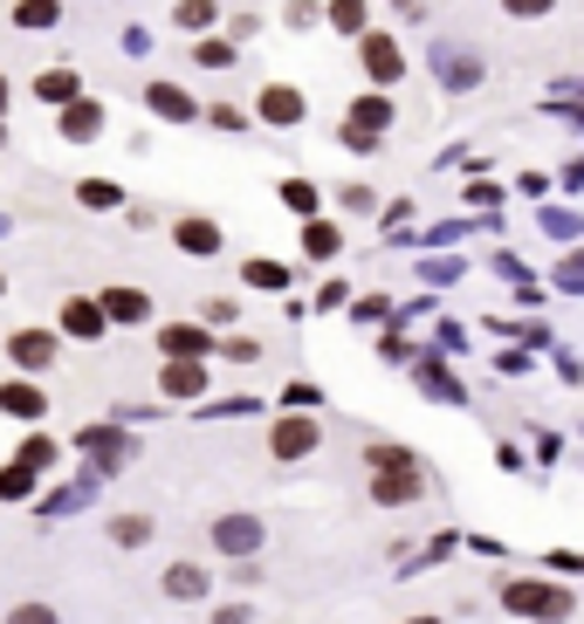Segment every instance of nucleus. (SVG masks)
<instances>
[{
    "label": "nucleus",
    "mask_w": 584,
    "mask_h": 624,
    "mask_svg": "<svg viewBox=\"0 0 584 624\" xmlns=\"http://www.w3.org/2000/svg\"><path fill=\"white\" fill-rule=\"evenodd\" d=\"M165 363H214V330L207 323H159L151 330Z\"/></svg>",
    "instance_id": "nucleus-8"
},
{
    "label": "nucleus",
    "mask_w": 584,
    "mask_h": 624,
    "mask_svg": "<svg viewBox=\"0 0 584 624\" xmlns=\"http://www.w3.org/2000/svg\"><path fill=\"white\" fill-rule=\"evenodd\" d=\"M227 583H241V590H255V583H262V556H248V563H234V577H227Z\"/></svg>",
    "instance_id": "nucleus-48"
},
{
    "label": "nucleus",
    "mask_w": 584,
    "mask_h": 624,
    "mask_svg": "<svg viewBox=\"0 0 584 624\" xmlns=\"http://www.w3.org/2000/svg\"><path fill=\"white\" fill-rule=\"evenodd\" d=\"M358 69H365V83H371V90H386V96H392V90L405 83V48H399V35L371 21V28L358 35Z\"/></svg>",
    "instance_id": "nucleus-2"
},
{
    "label": "nucleus",
    "mask_w": 584,
    "mask_h": 624,
    "mask_svg": "<svg viewBox=\"0 0 584 624\" xmlns=\"http://www.w3.org/2000/svg\"><path fill=\"white\" fill-rule=\"evenodd\" d=\"M214 357H227V363H262V336H227V344H214Z\"/></svg>",
    "instance_id": "nucleus-35"
},
{
    "label": "nucleus",
    "mask_w": 584,
    "mask_h": 624,
    "mask_svg": "<svg viewBox=\"0 0 584 624\" xmlns=\"http://www.w3.org/2000/svg\"><path fill=\"white\" fill-rule=\"evenodd\" d=\"M96 309H104L111 330H145L159 302H151L145 289H131V281H111V289H96Z\"/></svg>",
    "instance_id": "nucleus-11"
},
{
    "label": "nucleus",
    "mask_w": 584,
    "mask_h": 624,
    "mask_svg": "<svg viewBox=\"0 0 584 624\" xmlns=\"http://www.w3.org/2000/svg\"><path fill=\"white\" fill-rule=\"evenodd\" d=\"M8 103H14V83H8V76H0V117H8Z\"/></svg>",
    "instance_id": "nucleus-56"
},
{
    "label": "nucleus",
    "mask_w": 584,
    "mask_h": 624,
    "mask_svg": "<svg viewBox=\"0 0 584 624\" xmlns=\"http://www.w3.org/2000/svg\"><path fill=\"white\" fill-rule=\"evenodd\" d=\"M241 281H248V289H262V296H283L289 289V268L283 262H241Z\"/></svg>",
    "instance_id": "nucleus-30"
},
{
    "label": "nucleus",
    "mask_w": 584,
    "mask_h": 624,
    "mask_svg": "<svg viewBox=\"0 0 584 624\" xmlns=\"http://www.w3.org/2000/svg\"><path fill=\"white\" fill-rule=\"evenodd\" d=\"M495 371H502V378H523V371H529V350H502Z\"/></svg>",
    "instance_id": "nucleus-49"
},
{
    "label": "nucleus",
    "mask_w": 584,
    "mask_h": 624,
    "mask_svg": "<svg viewBox=\"0 0 584 624\" xmlns=\"http://www.w3.org/2000/svg\"><path fill=\"white\" fill-rule=\"evenodd\" d=\"M76 206L83 213H124V186L117 178H76Z\"/></svg>",
    "instance_id": "nucleus-25"
},
{
    "label": "nucleus",
    "mask_w": 584,
    "mask_h": 624,
    "mask_svg": "<svg viewBox=\"0 0 584 624\" xmlns=\"http://www.w3.org/2000/svg\"><path fill=\"white\" fill-rule=\"evenodd\" d=\"M337 151H351V159H371V151H386V145L365 138V131H351V124H337Z\"/></svg>",
    "instance_id": "nucleus-41"
},
{
    "label": "nucleus",
    "mask_w": 584,
    "mask_h": 624,
    "mask_svg": "<svg viewBox=\"0 0 584 624\" xmlns=\"http://www.w3.org/2000/svg\"><path fill=\"white\" fill-rule=\"evenodd\" d=\"M502 611L529 617V624H571L577 617V590L571 583H543V577H509L502 583Z\"/></svg>",
    "instance_id": "nucleus-1"
},
{
    "label": "nucleus",
    "mask_w": 584,
    "mask_h": 624,
    "mask_svg": "<svg viewBox=\"0 0 584 624\" xmlns=\"http://www.w3.org/2000/svg\"><path fill=\"white\" fill-rule=\"evenodd\" d=\"M124 56H151V35L145 28H124Z\"/></svg>",
    "instance_id": "nucleus-53"
},
{
    "label": "nucleus",
    "mask_w": 584,
    "mask_h": 624,
    "mask_svg": "<svg viewBox=\"0 0 584 624\" xmlns=\"http://www.w3.org/2000/svg\"><path fill=\"white\" fill-rule=\"evenodd\" d=\"M207 542H214V556H227V563H248V556H262L268 529H262V515H248V508H227V515H214Z\"/></svg>",
    "instance_id": "nucleus-3"
},
{
    "label": "nucleus",
    "mask_w": 584,
    "mask_h": 624,
    "mask_svg": "<svg viewBox=\"0 0 584 624\" xmlns=\"http://www.w3.org/2000/svg\"><path fill=\"white\" fill-rule=\"evenodd\" d=\"M8 363L14 378H42L62 363V336L56 330H8Z\"/></svg>",
    "instance_id": "nucleus-7"
},
{
    "label": "nucleus",
    "mask_w": 584,
    "mask_h": 624,
    "mask_svg": "<svg viewBox=\"0 0 584 624\" xmlns=\"http://www.w3.org/2000/svg\"><path fill=\"white\" fill-rule=\"evenodd\" d=\"M172 247H180L186 262H220L227 233H220V220H207V213H180V220H172Z\"/></svg>",
    "instance_id": "nucleus-12"
},
{
    "label": "nucleus",
    "mask_w": 584,
    "mask_h": 624,
    "mask_svg": "<svg viewBox=\"0 0 584 624\" xmlns=\"http://www.w3.org/2000/svg\"><path fill=\"white\" fill-rule=\"evenodd\" d=\"M317 447H323V419H317V412H283V419L268 426V460H275V466L310 460Z\"/></svg>",
    "instance_id": "nucleus-4"
},
{
    "label": "nucleus",
    "mask_w": 584,
    "mask_h": 624,
    "mask_svg": "<svg viewBox=\"0 0 584 624\" xmlns=\"http://www.w3.org/2000/svg\"><path fill=\"white\" fill-rule=\"evenodd\" d=\"M8 21L21 35H48V28H62V0H14Z\"/></svg>",
    "instance_id": "nucleus-24"
},
{
    "label": "nucleus",
    "mask_w": 584,
    "mask_h": 624,
    "mask_svg": "<svg viewBox=\"0 0 584 624\" xmlns=\"http://www.w3.org/2000/svg\"><path fill=\"white\" fill-rule=\"evenodd\" d=\"M283 412H317V384H289V392H283Z\"/></svg>",
    "instance_id": "nucleus-44"
},
{
    "label": "nucleus",
    "mask_w": 584,
    "mask_h": 624,
    "mask_svg": "<svg viewBox=\"0 0 584 624\" xmlns=\"http://www.w3.org/2000/svg\"><path fill=\"white\" fill-rule=\"evenodd\" d=\"M543 227L557 233V241H571V233H577V213H564V206H550V213H543Z\"/></svg>",
    "instance_id": "nucleus-46"
},
{
    "label": "nucleus",
    "mask_w": 584,
    "mask_h": 624,
    "mask_svg": "<svg viewBox=\"0 0 584 624\" xmlns=\"http://www.w3.org/2000/svg\"><path fill=\"white\" fill-rule=\"evenodd\" d=\"M557 289H564V296L584 289V262H577V254H564V262H557Z\"/></svg>",
    "instance_id": "nucleus-43"
},
{
    "label": "nucleus",
    "mask_w": 584,
    "mask_h": 624,
    "mask_svg": "<svg viewBox=\"0 0 584 624\" xmlns=\"http://www.w3.org/2000/svg\"><path fill=\"white\" fill-rule=\"evenodd\" d=\"M0 296H8V275H0Z\"/></svg>",
    "instance_id": "nucleus-59"
},
{
    "label": "nucleus",
    "mask_w": 584,
    "mask_h": 624,
    "mask_svg": "<svg viewBox=\"0 0 584 624\" xmlns=\"http://www.w3.org/2000/svg\"><path fill=\"white\" fill-rule=\"evenodd\" d=\"M405 466H426L413 447H392V439H378V447H365V474H405Z\"/></svg>",
    "instance_id": "nucleus-28"
},
{
    "label": "nucleus",
    "mask_w": 584,
    "mask_h": 624,
    "mask_svg": "<svg viewBox=\"0 0 584 624\" xmlns=\"http://www.w3.org/2000/svg\"><path fill=\"white\" fill-rule=\"evenodd\" d=\"M28 96H35V103H48V111H62V103L83 96V76H76L69 62H56V69H42L35 83H28Z\"/></svg>",
    "instance_id": "nucleus-22"
},
{
    "label": "nucleus",
    "mask_w": 584,
    "mask_h": 624,
    "mask_svg": "<svg viewBox=\"0 0 584 624\" xmlns=\"http://www.w3.org/2000/svg\"><path fill=\"white\" fill-rule=\"evenodd\" d=\"M275 199H283V206H289V213H296V227L323 213V186H317V178H296V172L283 178V186H275Z\"/></svg>",
    "instance_id": "nucleus-23"
},
{
    "label": "nucleus",
    "mask_w": 584,
    "mask_h": 624,
    "mask_svg": "<svg viewBox=\"0 0 584 624\" xmlns=\"http://www.w3.org/2000/svg\"><path fill=\"white\" fill-rule=\"evenodd\" d=\"M56 138L62 145H96V138H104V103H96L90 90L76 103H62V111H56Z\"/></svg>",
    "instance_id": "nucleus-15"
},
{
    "label": "nucleus",
    "mask_w": 584,
    "mask_h": 624,
    "mask_svg": "<svg viewBox=\"0 0 584 624\" xmlns=\"http://www.w3.org/2000/svg\"><path fill=\"white\" fill-rule=\"evenodd\" d=\"M193 62L199 69H234V42H227V35H199L193 42Z\"/></svg>",
    "instance_id": "nucleus-32"
},
{
    "label": "nucleus",
    "mask_w": 584,
    "mask_h": 624,
    "mask_svg": "<svg viewBox=\"0 0 584 624\" xmlns=\"http://www.w3.org/2000/svg\"><path fill=\"white\" fill-rule=\"evenodd\" d=\"M502 14L509 21H543V14H557V0H502Z\"/></svg>",
    "instance_id": "nucleus-42"
},
{
    "label": "nucleus",
    "mask_w": 584,
    "mask_h": 624,
    "mask_svg": "<svg viewBox=\"0 0 584 624\" xmlns=\"http://www.w3.org/2000/svg\"><path fill=\"white\" fill-rule=\"evenodd\" d=\"M214 624H255V604H220Z\"/></svg>",
    "instance_id": "nucleus-50"
},
{
    "label": "nucleus",
    "mask_w": 584,
    "mask_h": 624,
    "mask_svg": "<svg viewBox=\"0 0 584 624\" xmlns=\"http://www.w3.org/2000/svg\"><path fill=\"white\" fill-rule=\"evenodd\" d=\"M124 220H131L138 233H151V227H159V213H151V206H124Z\"/></svg>",
    "instance_id": "nucleus-54"
},
{
    "label": "nucleus",
    "mask_w": 584,
    "mask_h": 624,
    "mask_svg": "<svg viewBox=\"0 0 584 624\" xmlns=\"http://www.w3.org/2000/svg\"><path fill=\"white\" fill-rule=\"evenodd\" d=\"M214 124V131H255V124H248V111H234V103H214V111H199Z\"/></svg>",
    "instance_id": "nucleus-40"
},
{
    "label": "nucleus",
    "mask_w": 584,
    "mask_h": 624,
    "mask_svg": "<svg viewBox=\"0 0 584 624\" xmlns=\"http://www.w3.org/2000/svg\"><path fill=\"white\" fill-rule=\"evenodd\" d=\"M255 35H262L255 14H234V21H227V42H255Z\"/></svg>",
    "instance_id": "nucleus-47"
},
{
    "label": "nucleus",
    "mask_w": 584,
    "mask_h": 624,
    "mask_svg": "<svg viewBox=\"0 0 584 624\" xmlns=\"http://www.w3.org/2000/svg\"><path fill=\"white\" fill-rule=\"evenodd\" d=\"M214 21H220V0H180V8H172V28H186L193 42L207 35Z\"/></svg>",
    "instance_id": "nucleus-29"
},
{
    "label": "nucleus",
    "mask_w": 584,
    "mask_h": 624,
    "mask_svg": "<svg viewBox=\"0 0 584 624\" xmlns=\"http://www.w3.org/2000/svg\"><path fill=\"white\" fill-rule=\"evenodd\" d=\"M234 316H241V302H234V296H207V302H199V316H193V323H207V330H227Z\"/></svg>",
    "instance_id": "nucleus-34"
},
{
    "label": "nucleus",
    "mask_w": 584,
    "mask_h": 624,
    "mask_svg": "<svg viewBox=\"0 0 584 624\" xmlns=\"http://www.w3.org/2000/svg\"><path fill=\"white\" fill-rule=\"evenodd\" d=\"M14 466H28L35 481H48V474H56V466H62V439H48L42 426H28V439H21V447H14Z\"/></svg>",
    "instance_id": "nucleus-21"
},
{
    "label": "nucleus",
    "mask_w": 584,
    "mask_h": 624,
    "mask_svg": "<svg viewBox=\"0 0 584 624\" xmlns=\"http://www.w3.org/2000/svg\"><path fill=\"white\" fill-rule=\"evenodd\" d=\"M0 151H8V117H0Z\"/></svg>",
    "instance_id": "nucleus-58"
},
{
    "label": "nucleus",
    "mask_w": 584,
    "mask_h": 624,
    "mask_svg": "<svg viewBox=\"0 0 584 624\" xmlns=\"http://www.w3.org/2000/svg\"><path fill=\"white\" fill-rule=\"evenodd\" d=\"M337 206H344V213H371L378 193L365 186V178H344V186H337Z\"/></svg>",
    "instance_id": "nucleus-36"
},
{
    "label": "nucleus",
    "mask_w": 584,
    "mask_h": 624,
    "mask_svg": "<svg viewBox=\"0 0 584 624\" xmlns=\"http://www.w3.org/2000/svg\"><path fill=\"white\" fill-rule=\"evenodd\" d=\"M317 21H323V8H317V0H289V8H283V28H296V35H310Z\"/></svg>",
    "instance_id": "nucleus-38"
},
{
    "label": "nucleus",
    "mask_w": 584,
    "mask_h": 624,
    "mask_svg": "<svg viewBox=\"0 0 584 624\" xmlns=\"http://www.w3.org/2000/svg\"><path fill=\"white\" fill-rule=\"evenodd\" d=\"M371 508H413L426 494V466H405V474H365Z\"/></svg>",
    "instance_id": "nucleus-17"
},
{
    "label": "nucleus",
    "mask_w": 584,
    "mask_h": 624,
    "mask_svg": "<svg viewBox=\"0 0 584 624\" xmlns=\"http://www.w3.org/2000/svg\"><path fill=\"white\" fill-rule=\"evenodd\" d=\"M557 186H564V193H584V159H571V165H564V178H557Z\"/></svg>",
    "instance_id": "nucleus-55"
},
{
    "label": "nucleus",
    "mask_w": 584,
    "mask_h": 624,
    "mask_svg": "<svg viewBox=\"0 0 584 624\" xmlns=\"http://www.w3.org/2000/svg\"><path fill=\"white\" fill-rule=\"evenodd\" d=\"M35 494H42V481L28 474V466H14V460L0 466V501H8V508H14V501H35Z\"/></svg>",
    "instance_id": "nucleus-31"
},
{
    "label": "nucleus",
    "mask_w": 584,
    "mask_h": 624,
    "mask_svg": "<svg viewBox=\"0 0 584 624\" xmlns=\"http://www.w3.org/2000/svg\"><path fill=\"white\" fill-rule=\"evenodd\" d=\"M248 124H262V131H296V124H310V90L262 83L255 90V117H248Z\"/></svg>",
    "instance_id": "nucleus-6"
},
{
    "label": "nucleus",
    "mask_w": 584,
    "mask_h": 624,
    "mask_svg": "<svg viewBox=\"0 0 584 624\" xmlns=\"http://www.w3.org/2000/svg\"><path fill=\"white\" fill-rule=\"evenodd\" d=\"M317 8H323V0H317Z\"/></svg>",
    "instance_id": "nucleus-60"
},
{
    "label": "nucleus",
    "mask_w": 584,
    "mask_h": 624,
    "mask_svg": "<svg viewBox=\"0 0 584 624\" xmlns=\"http://www.w3.org/2000/svg\"><path fill=\"white\" fill-rule=\"evenodd\" d=\"M151 535H159V522H151V515H138V508L111 515V542H117V550H145Z\"/></svg>",
    "instance_id": "nucleus-26"
},
{
    "label": "nucleus",
    "mask_w": 584,
    "mask_h": 624,
    "mask_svg": "<svg viewBox=\"0 0 584 624\" xmlns=\"http://www.w3.org/2000/svg\"><path fill=\"white\" fill-rule=\"evenodd\" d=\"M550 569H557V577H577L584 563H577V550H550Z\"/></svg>",
    "instance_id": "nucleus-51"
},
{
    "label": "nucleus",
    "mask_w": 584,
    "mask_h": 624,
    "mask_svg": "<svg viewBox=\"0 0 584 624\" xmlns=\"http://www.w3.org/2000/svg\"><path fill=\"white\" fill-rule=\"evenodd\" d=\"M461 275V262H454V254H440V262H426V281H454Z\"/></svg>",
    "instance_id": "nucleus-52"
},
{
    "label": "nucleus",
    "mask_w": 584,
    "mask_h": 624,
    "mask_svg": "<svg viewBox=\"0 0 584 624\" xmlns=\"http://www.w3.org/2000/svg\"><path fill=\"white\" fill-rule=\"evenodd\" d=\"M48 330H56L62 344H104V336H111L96 296H62V309H56V323H48Z\"/></svg>",
    "instance_id": "nucleus-9"
},
{
    "label": "nucleus",
    "mask_w": 584,
    "mask_h": 624,
    "mask_svg": "<svg viewBox=\"0 0 584 624\" xmlns=\"http://www.w3.org/2000/svg\"><path fill=\"white\" fill-rule=\"evenodd\" d=\"M138 96H145V111L159 117V124H199V96L186 83H172V76H151Z\"/></svg>",
    "instance_id": "nucleus-10"
},
{
    "label": "nucleus",
    "mask_w": 584,
    "mask_h": 624,
    "mask_svg": "<svg viewBox=\"0 0 584 624\" xmlns=\"http://www.w3.org/2000/svg\"><path fill=\"white\" fill-rule=\"evenodd\" d=\"M296 247L310 254V262H337V254H344V227L330 220V213H317V220L296 227Z\"/></svg>",
    "instance_id": "nucleus-20"
},
{
    "label": "nucleus",
    "mask_w": 584,
    "mask_h": 624,
    "mask_svg": "<svg viewBox=\"0 0 584 624\" xmlns=\"http://www.w3.org/2000/svg\"><path fill=\"white\" fill-rule=\"evenodd\" d=\"M344 302H351L344 281H323V289H317V316H330V309H344Z\"/></svg>",
    "instance_id": "nucleus-45"
},
{
    "label": "nucleus",
    "mask_w": 584,
    "mask_h": 624,
    "mask_svg": "<svg viewBox=\"0 0 584 624\" xmlns=\"http://www.w3.org/2000/svg\"><path fill=\"white\" fill-rule=\"evenodd\" d=\"M159 590L172 597V604H207V597H214V569H207V563H193V556H180V563H165Z\"/></svg>",
    "instance_id": "nucleus-16"
},
{
    "label": "nucleus",
    "mask_w": 584,
    "mask_h": 624,
    "mask_svg": "<svg viewBox=\"0 0 584 624\" xmlns=\"http://www.w3.org/2000/svg\"><path fill=\"white\" fill-rule=\"evenodd\" d=\"M323 21H330L337 35H351V42H358V35L371 28V8H365V0H323Z\"/></svg>",
    "instance_id": "nucleus-27"
},
{
    "label": "nucleus",
    "mask_w": 584,
    "mask_h": 624,
    "mask_svg": "<svg viewBox=\"0 0 584 624\" xmlns=\"http://www.w3.org/2000/svg\"><path fill=\"white\" fill-rule=\"evenodd\" d=\"M405 624H447V617H434V611H420V617H405Z\"/></svg>",
    "instance_id": "nucleus-57"
},
{
    "label": "nucleus",
    "mask_w": 584,
    "mask_h": 624,
    "mask_svg": "<svg viewBox=\"0 0 584 624\" xmlns=\"http://www.w3.org/2000/svg\"><path fill=\"white\" fill-rule=\"evenodd\" d=\"M434 76H440V90H481V56L461 42H434Z\"/></svg>",
    "instance_id": "nucleus-14"
},
{
    "label": "nucleus",
    "mask_w": 584,
    "mask_h": 624,
    "mask_svg": "<svg viewBox=\"0 0 584 624\" xmlns=\"http://www.w3.org/2000/svg\"><path fill=\"white\" fill-rule=\"evenodd\" d=\"M76 453H83L90 460V474H124V466H131L138 460V447H131V432H124V426H83V432H76Z\"/></svg>",
    "instance_id": "nucleus-5"
},
{
    "label": "nucleus",
    "mask_w": 584,
    "mask_h": 624,
    "mask_svg": "<svg viewBox=\"0 0 584 624\" xmlns=\"http://www.w3.org/2000/svg\"><path fill=\"white\" fill-rule=\"evenodd\" d=\"M413 378H420V384H426V392H434V398H447V405L461 398V384H454V378L440 371V357H420V371H413Z\"/></svg>",
    "instance_id": "nucleus-33"
},
{
    "label": "nucleus",
    "mask_w": 584,
    "mask_h": 624,
    "mask_svg": "<svg viewBox=\"0 0 584 624\" xmlns=\"http://www.w3.org/2000/svg\"><path fill=\"white\" fill-rule=\"evenodd\" d=\"M392 96L386 90H358V96H351L344 103V124H351V131H365V138H378V145H386V131H392Z\"/></svg>",
    "instance_id": "nucleus-18"
},
{
    "label": "nucleus",
    "mask_w": 584,
    "mask_h": 624,
    "mask_svg": "<svg viewBox=\"0 0 584 624\" xmlns=\"http://www.w3.org/2000/svg\"><path fill=\"white\" fill-rule=\"evenodd\" d=\"M0 624H62V617H56V604H42V597H28V604H14L8 617H0Z\"/></svg>",
    "instance_id": "nucleus-37"
},
{
    "label": "nucleus",
    "mask_w": 584,
    "mask_h": 624,
    "mask_svg": "<svg viewBox=\"0 0 584 624\" xmlns=\"http://www.w3.org/2000/svg\"><path fill=\"white\" fill-rule=\"evenodd\" d=\"M386 316H392V296H378V289L358 296V309H351V323H358V330H365V323H386Z\"/></svg>",
    "instance_id": "nucleus-39"
},
{
    "label": "nucleus",
    "mask_w": 584,
    "mask_h": 624,
    "mask_svg": "<svg viewBox=\"0 0 584 624\" xmlns=\"http://www.w3.org/2000/svg\"><path fill=\"white\" fill-rule=\"evenodd\" d=\"M0 412L21 426H42L48 419V392H42V378H0Z\"/></svg>",
    "instance_id": "nucleus-19"
},
{
    "label": "nucleus",
    "mask_w": 584,
    "mask_h": 624,
    "mask_svg": "<svg viewBox=\"0 0 584 624\" xmlns=\"http://www.w3.org/2000/svg\"><path fill=\"white\" fill-rule=\"evenodd\" d=\"M214 384V363H159V398L165 405H199Z\"/></svg>",
    "instance_id": "nucleus-13"
}]
</instances>
